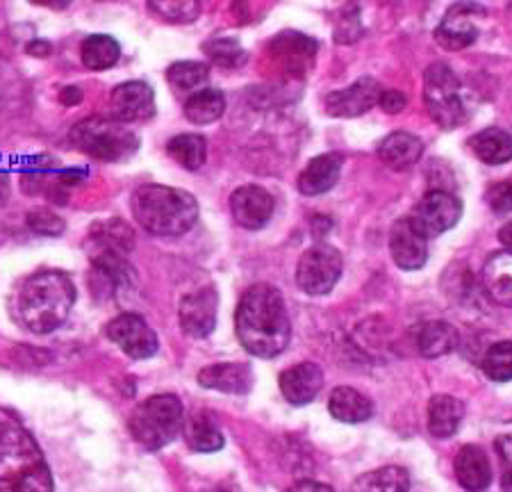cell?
<instances>
[{"mask_svg":"<svg viewBox=\"0 0 512 492\" xmlns=\"http://www.w3.org/2000/svg\"><path fill=\"white\" fill-rule=\"evenodd\" d=\"M237 338L255 358H274L283 354L292 340L283 294L269 283H258L244 292L235 315Z\"/></svg>","mask_w":512,"mask_h":492,"instance_id":"obj_1","label":"cell"},{"mask_svg":"<svg viewBox=\"0 0 512 492\" xmlns=\"http://www.w3.org/2000/svg\"><path fill=\"white\" fill-rule=\"evenodd\" d=\"M0 492H55L35 438L10 410L0 408Z\"/></svg>","mask_w":512,"mask_h":492,"instance_id":"obj_2","label":"cell"},{"mask_svg":"<svg viewBox=\"0 0 512 492\" xmlns=\"http://www.w3.org/2000/svg\"><path fill=\"white\" fill-rule=\"evenodd\" d=\"M76 303V287L64 272H37L21 283L16 294L19 322L32 333L46 335L69 319Z\"/></svg>","mask_w":512,"mask_h":492,"instance_id":"obj_3","label":"cell"},{"mask_svg":"<svg viewBox=\"0 0 512 492\" xmlns=\"http://www.w3.org/2000/svg\"><path fill=\"white\" fill-rule=\"evenodd\" d=\"M132 215L146 233L180 237L196 226L198 203L192 194L176 187L142 185L132 194Z\"/></svg>","mask_w":512,"mask_h":492,"instance_id":"obj_4","label":"cell"},{"mask_svg":"<svg viewBox=\"0 0 512 492\" xmlns=\"http://www.w3.org/2000/svg\"><path fill=\"white\" fill-rule=\"evenodd\" d=\"M185 410L176 395H155L132 410L128 426L144 449L158 451L183 431Z\"/></svg>","mask_w":512,"mask_h":492,"instance_id":"obj_5","label":"cell"},{"mask_svg":"<svg viewBox=\"0 0 512 492\" xmlns=\"http://www.w3.org/2000/svg\"><path fill=\"white\" fill-rule=\"evenodd\" d=\"M71 142L80 153L103 162H121L135 155L139 137L117 119L92 117L71 128Z\"/></svg>","mask_w":512,"mask_h":492,"instance_id":"obj_6","label":"cell"},{"mask_svg":"<svg viewBox=\"0 0 512 492\" xmlns=\"http://www.w3.org/2000/svg\"><path fill=\"white\" fill-rule=\"evenodd\" d=\"M424 103L431 119L444 130L458 128L467 121V105L456 73L442 62H435L424 73Z\"/></svg>","mask_w":512,"mask_h":492,"instance_id":"obj_7","label":"cell"},{"mask_svg":"<svg viewBox=\"0 0 512 492\" xmlns=\"http://www.w3.org/2000/svg\"><path fill=\"white\" fill-rule=\"evenodd\" d=\"M342 276V256L335 246L315 244L303 253L296 267V283L305 294L321 297L337 285Z\"/></svg>","mask_w":512,"mask_h":492,"instance_id":"obj_8","label":"cell"},{"mask_svg":"<svg viewBox=\"0 0 512 492\" xmlns=\"http://www.w3.org/2000/svg\"><path fill=\"white\" fill-rule=\"evenodd\" d=\"M462 217V203L456 196L444 192V190H433L428 192L424 199H421L415 208H412V224H415L424 237H437L442 233L451 231L453 226L458 224Z\"/></svg>","mask_w":512,"mask_h":492,"instance_id":"obj_9","label":"cell"},{"mask_svg":"<svg viewBox=\"0 0 512 492\" xmlns=\"http://www.w3.org/2000/svg\"><path fill=\"white\" fill-rule=\"evenodd\" d=\"M107 338L128 354L130 358L144 360L158 351V335L144 317L135 313H123L107 324Z\"/></svg>","mask_w":512,"mask_h":492,"instance_id":"obj_10","label":"cell"},{"mask_svg":"<svg viewBox=\"0 0 512 492\" xmlns=\"http://www.w3.org/2000/svg\"><path fill=\"white\" fill-rule=\"evenodd\" d=\"M217 310L219 294L212 285L189 292L180 301V328H183L189 338H208L214 331V326H217Z\"/></svg>","mask_w":512,"mask_h":492,"instance_id":"obj_11","label":"cell"},{"mask_svg":"<svg viewBox=\"0 0 512 492\" xmlns=\"http://www.w3.org/2000/svg\"><path fill=\"white\" fill-rule=\"evenodd\" d=\"M383 94L381 82L371 76L358 78L351 87L337 89V92L328 94L326 98V112L330 117H360V114L369 112L374 105H378V98Z\"/></svg>","mask_w":512,"mask_h":492,"instance_id":"obj_12","label":"cell"},{"mask_svg":"<svg viewBox=\"0 0 512 492\" xmlns=\"http://www.w3.org/2000/svg\"><path fill=\"white\" fill-rule=\"evenodd\" d=\"M274 196L258 185H244L230 196V212L246 231H260L274 217Z\"/></svg>","mask_w":512,"mask_h":492,"instance_id":"obj_13","label":"cell"},{"mask_svg":"<svg viewBox=\"0 0 512 492\" xmlns=\"http://www.w3.org/2000/svg\"><path fill=\"white\" fill-rule=\"evenodd\" d=\"M390 253L396 262V267L415 272L421 269L428 260V240L424 233L412 224L410 217L396 221L390 231Z\"/></svg>","mask_w":512,"mask_h":492,"instance_id":"obj_14","label":"cell"},{"mask_svg":"<svg viewBox=\"0 0 512 492\" xmlns=\"http://www.w3.org/2000/svg\"><path fill=\"white\" fill-rule=\"evenodd\" d=\"M110 103L114 119L126 123V126L151 119L155 114V94L142 80L123 82V85L114 87Z\"/></svg>","mask_w":512,"mask_h":492,"instance_id":"obj_15","label":"cell"},{"mask_svg":"<svg viewBox=\"0 0 512 492\" xmlns=\"http://www.w3.org/2000/svg\"><path fill=\"white\" fill-rule=\"evenodd\" d=\"M476 12H483V7L472 3L453 5L440 26H437L435 39L440 41L444 48H449V51H460V48L472 46L478 37V28L472 21V16Z\"/></svg>","mask_w":512,"mask_h":492,"instance_id":"obj_16","label":"cell"},{"mask_svg":"<svg viewBox=\"0 0 512 492\" xmlns=\"http://www.w3.org/2000/svg\"><path fill=\"white\" fill-rule=\"evenodd\" d=\"M324 388V372L317 363H299L280 374V392L292 406H305Z\"/></svg>","mask_w":512,"mask_h":492,"instance_id":"obj_17","label":"cell"},{"mask_svg":"<svg viewBox=\"0 0 512 492\" xmlns=\"http://www.w3.org/2000/svg\"><path fill=\"white\" fill-rule=\"evenodd\" d=\"M198 383L226 395H246L253 388L255 376L253 369L244 363H217L198 372Z\"/></svg>","mask_w":512,"mask_h":492,"instance_id":"obj_18","label":"cell"},{"mask_svg":"<svg viewBox=\"0 0 512 492\" xmlns=\"http://www.w3.org/2000/svg\"><path fill=\"white\" fill-rule=\"evenodd\" d=\"M89 244H92L89 256H94V253H117V256L128 258L135 249V231L119 217L103 219L89 228Z\"/></svg>","mask_w":512,"mask_h":492,"instance_id":"obj_19","label":"cell"},{"mask_svg":"<svg viewBox=\"0 0 512 492\" xmlns=\"http://www.w3.org/2000/svg\"><path fill=\"white\" fill-rule=\"evenodd\" d=\"M342 174V155L324 153L312 158L299 176V192L305 196H319L333 190Z\"/></svg>","mask_w":512,"mask_h":492,"instance_id":"obj_20","label":"cell"},{"mask_svg":"<svg viewBox=\"0 0 512 492\" xmlns=\"http://www.w3.org/2000/svg\"><path fill=\"white\" fill-rule=\"evenodd\" d=\"M458 483L469 492H483L492 483V465L478 445H465L456 456Z\"/></svg>","mask_w":512,"mask_h":492,"instance_id":"obj_21","label":"cell"},{"mask_svg":"<svg viewBox=\"0 0 512 492\" xmlns=\"http://www.w3.org/2000/svg\"><path fill=\"white\" fill-rule=\"evenodd\" d=\"M483 287L494 303L512 308V253H492L483 267Z\"/></svg>","mask_w":512,"mask_h":492,"instance_id":"obj_22","label":"cell"},{"mask_svg":"<svg viewBox=\"0 0 512 492\" xmlns=\"http://www.w3.org/2000/svg\"><path fill=\"white\" fill-rule=\"evenodd\" d=\"M421 153H424L421 139L412 133H403V130L387 135L378 146V158L394 171H408L410 167H415Z\"/></svg>","mask_w":512,"mask_h":492,"instance_id":"obj_23","label":"cell"},{"mask_svg":"<svg viewBox=\"0 0 512 492\" xmlns=\"http://www.w3.org/2000/svg\"><path fill=\"white\" fill-rule=\"evenodd\" d=\"M187 445L198 454H212L224 447V433H221L217 417L208 410H194L183 424Z\"/></svg>","mask_w":512,"mask_h":492,"instance_id":"obj_24","label":"cell"},{"mask_svg":"<svg viewBox=\"0 0 512 492\" xmlns=\"http://www.w3.org/2000/svg\"><path fill=\"white\" fill-rule=\"evenodd\" d=\"M465 406L451 395H435L428 401V431L437 440H447L460 429Z\"/></svg>","mask_w":512,"mask_h":492,"instance_id":"obj_25","label":"cell"},{"mask_svg":"<svg viewBox=\"0 0 512 492\" xmlns=\"http://www.w3.org/2000/svg\"><path fill=\"white\" fill-rule=\"evenodd\" d=\"M328 410L337 422L360 424V422L371 420V415H374V404H371V401L355 388L340 385V388L330 392Z\"/></svg>","mask_w":512,"mask_h":492,"instance_id":"obj_26","label":"cell"},{"mask_svg":"<svg viewBox=\"0 0 512 492\" xmlns=\"http://www.w3.org/2000/svg\"><path fill=\"white\" fill-rule=\"evenodd\" d=\"M417 351L424 358H440L458 347V331L449 322H424L415 335Z\"/></svg>","mask_w":512,"mask_h":492,"instance_id":"obj_27","label":"cell"},{"mask_svg":"<svg viewBox=\"0 0 512 492\" xmlns=\"http://www.w3.org/2000/svg\"><path fill=\"white\" fill-rule=\"evenodd\" d=\"M349 492H410V474L399 465H387L381 470L360 474L351 483Z\"/></svg>","mask_w":512,"mask_h":492,"instance_id":"obj_28","label":"cell"},{"mask_svg":"<svg viewBox=\"0 0 512 492\" xmlns=\"http://www.w3.org/2000/svg\"><path fill=\"white\" fill-rule=\"evenodd\" d=\"M472 149L485 164H506L512 160V135L503 128H485L472 137Z\"/></svg>","mask_w":512,"mask_h":492,"instance_id":"obj_29","label":"cell"},{"mask_svg":"<svg viewBox=\"0 0 512 492\" xmlns=\"http://www.w3.org/2000/svg\"><path fill=\"white\" fill-rule=\"evenodd\" d=\"M226 112V98L217 89H198L185 101V117L196 126L219 121Z\"/></svg>","mask_w":512,"mask_h":492,"instance_id":"obj_30","label":"cell"},{"mask_svg":"<svg viewBox=\"0 0 512 492\" xmlns=\"http://www.w3.org/2000/svg\"><path fill=\"white\" fill-rule=\"evenodd\" d=\"M80 55H82V64H85L87 69L105 71V69H112L114 64L119 62L121 46L117 44V39L110 35H92L82 41Z\"/></svg>","mask_w":512,"mask_h":492,"instance_id":"obj_31","label":"cell"},{"mask_svg":"<svg viewBox=\"0 0 512 492\" xmlns=\"http://www.w3.org/2000/svg\"><path fill=\"white\" fill-rule=\"evenodd\" d=\"M167 151L171 158L180 164V167L196 171L203 167L205 158H208V142H205V137L201 135L185 133V135L173 137L167 144Z\"/></svg>","mask_w":512,"mask_h":492,"instance_id":"obj_32","label":"cell"},{"mask_svg":"<svg viewBox=\"0 0 512 492\" xmlns=\"http://www.w3.org/2000/svg\"><path fill=\"white\" fill-rule=\"evenodd\" d=\"M210 78V67L205 62H176L167 71L169 85L180 94L198 92L205 80Z\"/></svg>","mask_w":512,"mask_h":492,"instance_id":"obj_33","label":"cell"},{"mask_svg":"<svg viewBox=\"0 0 512 492\" xmlns=\"http://www.w3.org/2000/svg\"><path fill=\"white\" fill-rule=\"evenodd\" d=\"M481 367L487 379L494 383L512 381V342L501 340L490 344L481 360Z\"/></svg>","mask_w":512,"mask_h":492,"instance_id":"obj_34","label":"cell"},{"mask_svg":"<svg viewBox=\"0 0 512 492\" xmlns=\"http://www.w3.org/2000/svg\"><path fill=\"white\" fill-rule=\"evenodd\" d=\"M205 53H208V57L217 64V67H224V69L242 67L246 62L244 48L239 46L235 39H228V37H217L208 41V44H205Z\"/></svg>","mask_w":512,"mask_h":492,"instance_id":"obj_35","label":"cell"},{"mask_svg":"<svg viewBox=\"0 0 512 492\" xmlns=\"http://www.w3.org/2000/svg\"><path fill=\"white\" fill-rule=\"evenodd\" d=\"M148 10L155 12L164 21L192 23L201 16L203 7L194 0H164V3H148Z\"/></svg>","mask_w":512,"mask_h":492,"instance_id":"obj_36","label":"cell"},{"mask_svg":"<svg viewBox=\"0 0 512 492\" xmlns=\"http://www.w3.org/2000/svg\"><path fill=\"white\" fill-rule=\"evenodd\" d=\"M28 228L41 237H60L64 233V219L51 208H35L28 212Z\"/></svg>","mask_w":512,"mask_h":492,"instance_id":"obj_37","label":"cell"},{"mask_svg":"<svg viewBox=\"0 0 512 492\" xmlns=\"http://www.w3.org/2000/svg\"><path fill=\"white\" fill-rule=\"evenodd\" d=\"M485 199L494 212L508 215V212H512V180H499V183H494L490 190H487Z\"/></svg>","mask_w":512,"mask_h":492,"instance_id":"obj_38","label":"cell"},{"mask_svg":"<svg viewBox=\"0 0 512 492\" xmlns=\"http://www.w3.org/2000/svg\"><path fill=\"white\" fill-rule=\"evenodd\" d=\"M406 96H403L399 89H383L381 98H378V105L387 112V114H396L406 108Z\"/></svg>","mask_w":512,"mask_h":492,"instance_id":"obj_39","label":"cell"},{"mask_svg":"<svg viewBox=\"0 0 512 492\" xmlns=\"http://www.w3.org/2000/svg\"><path fill=\"white\" fill-rule=\"evenodd\" d=\"M287 492H335V490L330 488L328 483H319V481H312V479H303V481H296L294 486H289Z\"/></svg>","mask_w":512,"mask_h":492,"instance_id":"obj_40","label":"cell"},{"mask_svg":"<svg viewBox=\"0 0 512 492\" xmlns=\"http://www.w3.org/2000/svg\"><path fill=\"white\" fill-rule=\"evenodd\" d=\"M51 51H53V46L48 44V41L37 39V41H32V44H28V53L35 57H48L51 55Z\"/></svg>","mask_w":512,"mask_h":492,"instance_id":"obj_41","label":"cell"},{"mask_svg":"<svg viewBox=\"0 0 512 492\" xmlns=\"http://www.w3.org/2000/svg\"><path fill=\"white\" fill-rule=\"evenodd\" d=\"M60 98H62L64 105H73V103H80L82 101V92H80L78 87H66L64 92L60 94Z\"/></svg>","mask_w":512,"mask_h":492,"instance_id":"obj_42","label":"cell"},{"mask_svg":"<svg viewBox=\"0 0 512 492\" xmlns=\"http://www.w3.org/2000/svg\"><path fill=\"white\" fill-rule=\"evenodd\" d=\"M499 240H501L503 246H506L508 253H512V221H508V224L501 228V231H499Z\"/></svg>","mask_w":512,"mask_h":492,"instance_id":"obj_43","label":"cell"},{"mask_svg":"<svg viewBox=\"0 0 512 492\" xmlns=\"http://www.w3.org/2000/svg\"><path fill=\"white\" fill-rule=\"evenodd\" d=\"M7 196H10V183L5 176H0V203H5Z\"/></svg>","mask_w":512,"mask_h":492,"instance_id":"obj_44","label":"cell"},{"mask_svg":"<svg viewBox=\"0 0 512 492\" xmlns=\"http://www.w3.org/2000/svg\"><path fill=\"white\" fill-rule=\"evenodd\" d=\"M501 488H503V492H512V467L508 470L506 477H503V481H501Z\"/></svg>","mask_w":512,"mask_h":492,"instance_id":"obj_45","label":"cell"}]
</instances>
